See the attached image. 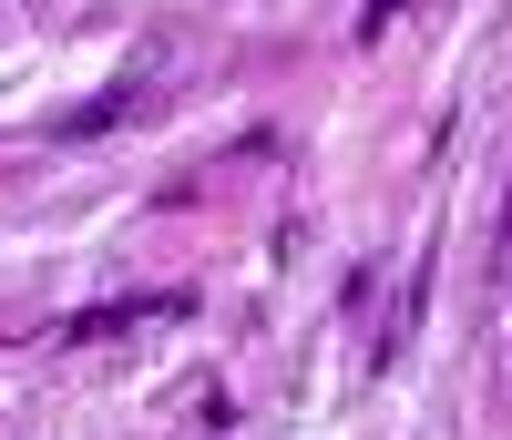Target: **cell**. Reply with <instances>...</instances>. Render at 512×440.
Listing matches in <instances>:
<instances>
[{"instance_id":"cell-1","label":"cell","mask_w":512,"mask_h":440,"mask_svg":"<svg viewBox=\"0 0 512 440\" xmlns=\"http://www.w3.org/2000/svg\"><path fill=\"white\" fill-rule=\"evenodd\" d=\"M144 93H154V82H113V93H103V103H82V113L62 123V134H103V123H123V113H134Z\"/></svg>"}]
</instances>
